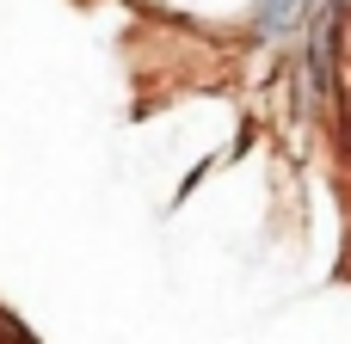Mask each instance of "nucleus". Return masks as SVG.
I'll list each match as a JSON object with an SVG mask.
<instances>
[{
    "label": "nucleus",
    "mask_w": 351,
    "mask_h": 344,
    "mask_svg": "<svg viewBox=\"0 0 351 344\" xmlns=\"http://www.w3.org/2000/svg\"><path fill=\"white\" fill-rule=\"evenodd\" d=\"M308 6L315 0H259L253 25H259V43H290L308 31Z\"/></svg>",
    "instance_id": "1"
}]
</instances>
